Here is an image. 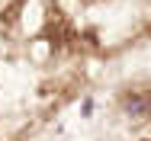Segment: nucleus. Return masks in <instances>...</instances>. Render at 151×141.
Here are the masks:
<instances>
[{"mask_svg": "<svg viewBox=\"0 0 151 141\" xmlns=\"http://www.w3.org/2000/svg\"><path fill=\"white\" fill-rule=\"evenodd\" d=\"M23 3H26V0H13V3L3 10V16H0V19H3V23H13V19H16V13L23 10Z\"/></svg>", "mask_w": 151, "mask_h": 141, "instance_id": "f257e3e1", "label": "nucleus"}]
</instances>
